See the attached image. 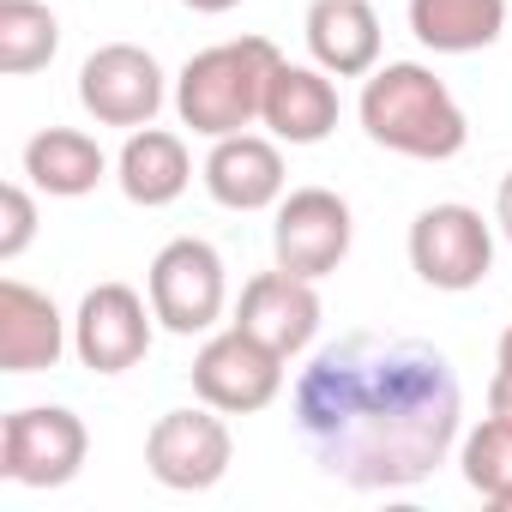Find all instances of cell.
<instances>
[{
    "instance_id": "7402d4cb",
    "label": "cell",
    "mask_w": 512,
    "mask_h": 512,
    "mask_svg": "<svg viewBox=\"0 0 512 512\" xmlns=\"http://www.w3.org/2000/svg\"><path fill=\"white\" fill-rule=\"evenodd\" d=\"M0 260H19V253L31 247V235H37V205H31V193L25 187H0Z\"/></svg>"
},
{
    "instance_id": "8992f818",
    "label": "cell",
    "mask_w": 512,
    "mask_h": 512,
    "mask_svg": "<svg viewBox=\"0 0 512 512\" xmlns=\"http://www.w3.org/2000/svg\"><path fill=\"white\" fill-rule=\"evenodd\" d=\"M284 386V356L266 350L260 338H247L241 326L217 332L199 356H193V392L223 410V416H253L266 410Z\"/></svg>"
},
{
    "instance_id": "2e32d148",
    "label": "cell",
    "mask_w": 512,
    "mask_h": 512,
    "mask_svg": "<svg viewBox=\"0 0 512 512\" xmlns=\"http://www.w3.org/2000/svg\"><path fill=\"white\" fill-rule=\"evenodd\" d=\"M308 49L326 73L362 79L380 61V19L368 0H314L308 7Z\"/></svg>"
},
{
    "instance_id": "ac0fdd59",
    "label": "cell",
    "mask_w": 512,
    "mask_h": 512,
    "mask_svg": "<svg viewBox=\"0 0 512 512\" xmlns=\"http://www.w3.org/2000/svg\"><path fill=\"white\" fill-rule=\"evenodd\" d=\"M410 31L434 55H476L506 31V0H410Z\"/></svg>"
},
{
    "instance_id": "6da1fadb",
    "label": "cell",
    "mask_w": 512,
    "mask_h": 512,
    "mask_svg": "<svg viewBox=\"0 0 512 512\" xmlns=\"http://www.w3.org/2000/svg\"><path fill=\"white\" fill-rule=\"evenodd\" d=\"M458 374L434 344L350 332L296 380V428L314 464L350 488H410L458 440Z\"/></svg>"
},
{
    "instance_id": "3957f363",
    "label": "cell",
    "mask_w": 512,
    "mask_h": 512,
    "mask_svg": "<svg viewBox=\"0 0 512 512\" xmlns=\"http://www.w3.org/2000/svg\"><path fill=\"white\" fill-rule=\"evenodd\" d=\"M278 49L266 37H241V43H217L205 55H193L175 79V109L193 133L205 139H229L247 133L266 109V85L278 73Z\"/></svg>"
},
{
    "instance_id": "9a60e30c",
    "label": "cell",
    "mask_w": 512,
    "mask_h": 512,
    "mask_svg": "<svg viewBox=\"0 0 512 512\" xmlns=\"http://www.w3.org/2000/svg\"><path fill=\"white\" fill-rule=\"evenodd\" d=\"M260 121L278 139H290V145H320L338 127V91H332L326 67H290V61H278V73L266 85Z\"/></svg>"
},
{
    "instance_id": "484cf974",
    "label": "cell",
    "mask_w": 512,
    "mask_h": 512,
    "mask_svg": "<svg viewBox=\"0 0 512 512\" xmlns=\"http://www.w3.org/2000/svg\"><path fill=\"white\" fill-rule=\"evenodd\" d=\"M500 368H512V326L500 332Z\"/></svg>"
},
{
    "instance_id": "52a82bcc",
    "label": "cell",
    "mask_w": 512,
    "mask_h": 512,
    "mask_svg": "<svg viewBox=\"0 0 512 512\" xmlns=\"http://www.w3.org/2000/svg\"><path fill=\"white\" fill-rule=\"evenodd\" d=\"M151 314L175 338H193V332L217 326V314H223V260H217L211 241L181 235L151 260Z\"/></svg>"
},
{
    "instance_id": "9c48e42d",
    "label": "cell",
    "mask_w": 512,
    "mask_h": 512,
    "mask_svg": "<svg viewBox=\"0 0 512 512\" xmlns=\"http://www.w3.org/2000/svg\"><path fill=\"white\" fill-rule=\"evenodd\" d=\"M229 452H235L229 446V428H223V416H211V404L205 410H169L145 434V464L175 494L217 488L223 470H229Z\"/></svg>"
},
{
    "instance_id": "4fadbf2b",
    "label": "cell",
    "mask_w": 512,
    "mask_h": 512,
    "mask_svg": "<svg viewBox=\"0 0 512 512\" xmlns=\"http://www.w3.org/2000/svg\"><path fill=\"white\" fill-rule=\"evenodd\" d=\"M205 193L229 211H266L284 199V157L272 139H253V133H229L211 139L205 157Z\"/></svg>"
},
{
    "instance_id": "603a6c76",
    "label": "cell",
    "mask_w": 512,
    "mask_h": 512,
    "mask_svg": "<svg viewBox=\"0 0 512 512\" xmlns=\"http://www.w3.org/2000/svg\"><path fill=\"white\" fill-rule=\"evenodd\" d=\"M488 416L512 428V368H500V374L488 380Z\"/></svg>"
},
{
    "instance_id": "277c9868",
    "label": "cell",
    "mask_w": 512,
    "mask_h": 512,
    "mask_svg": "<svg viewBox=\"0 0 512 512\" xmlns=\"http://www.w3.org/2000/svg\"><path fill=\"white\" fill-rule=\"evenodd\" d=\"M85 422L61 404H31L13 410L0 428V476L19 488H61L85 464Z\"/></svg>"
},
{
    "instance_id": "d4e9b609",
    "label": "cell",
    "mask_w": 512,
    "mask_h": 512,
    "mask_svg": "<svg viewBox=\"0 0 512 512\" xmlns=\"http://www.w3.org/2000/svg\"><path fill=\"white\" fill-rule=\"evenodd\" d=\"M181 7H193V13H229V7H241V0H181Z\"/></svg>"
},
{
    "instance_id": "cb8c5ba5",
    "label": "cell",
    "mask_w": 512,
    "mask_h": 512,
    "mask_svg": "<svg viewBox=\"0 0 512 512\" xmlns=\"http://www.w3.org/2000/svg\"><path fill=\"white\" fill-rule=\"evenodd\" d=\"M494 217H500V235L512 241V175L500 181V199H494Z\"/></svg>"
},
{
    "instance_id": "30bf717a",
    "label": "cell",
    "mask_w": 512,
    "mask_h": 512,
    "mask_svg": "<svg viewBox=\"0 0 512 512\" xmlns=\"http://www.w3.org/2000/svg\"><path fill=\"white\" fill-rule=\"evenodd\" d=\"M79 103L103 127H151L163 109V67L133 43H109L79 67Z\"/></svg>"
},
{
    "instance_id": "44dd1931",
    "label": "cell",
    "mask_w": 512,
    "mask_h": 512,
    "mask_svg": "<svg viewBox=\"0 0 512 512\" xmlns=\"http://www.w3.org/2000/svg\"><path fill=\"white\" fill-rule=\"evenodd\" d=\"M464 482H470L488 506L512 512V428H506V422L488 416V422L464 440Z\"/></svg>"
},
{
    "instance_id": "8fae6325",
    "label": "cell",
    "mask_w": 512,
    "mask_h": 512,
    "mask_svg": "<svg viewBox=\"0 0 512 512\" xmlns=\"http://www.w3.org/2000/svg\"><path fill=\"white\" fill-rule=\"evenodd\" d=\"M151 320L139 290L127 284H97L85 302H79V320H73V350L91 374H127L145 362L151 350Z\"/></svg>"
},
{
    "instance_id": "7a4b0ae2",
    "label": "cell",
    "mask_w": 512,
    "mask_h": 512,
    "mask_svg": "<svg viewBox=\"0 0 512 512\" xmlns=\"http://www.w3.org/2000/svg\"><path fill=\"white\" fill-rule=\"evenodd\" d=\"M362 127L374 145H386L398 157H422V163H446L470 139L452 91L416 61H392L362 85Z\"/></svg>"
},
{
    "instance_id": "ba28073f",
    "label": "cell",
    "mask_w": 512,
    "mask_h": 512,
    "mask_svg": "<svg viewBox=\"0 0 512 512\" xmlns=\"http://www.w3.org/2000/svg\"><path fill=\"white\" fill-rule=\"evenodd\" d=\"M350 205L332 193V187H296L284 205H278V223H272V253L278 266L296 272V278H326L344 266L350 253Z\"/></svg>"
},
{
    "instance_id": "5b68a950",
    "label": "cell",
    "mask_w": 512,
    "mask_h": 512,
    "mask_svg": "<svg viewBox=\"0 0 512 512\" xmlns=\"http://www.w3.org/2000/svg\"><path fill=\"white\" fill-rule=\"evenodd\" d=\"M410 266L428 290H476L494 266V235L470 205H428L410 223Z\"/></svg>"
},
{
    "instance_id": "e0dca14e",
    "label": "cell",
    "mask_w": 512,
    "mask_h": 512,
    "mask_svg": "<svg viewBox=\"0 0 512 512\" xmlns=\"http://www.w3.org/2000/svg\"><path fill=\"white\" fill-rule=\"evenodd\" d=\"M115 181L133 205L157 211V205H175L193 181V157L175 133L163 127H133V139L121 145V163H115Z\"/></svg>"
},
{
    "instance_id": "ffe728a7",
    "label": "cell",
    "mask_w": 512,
    "mask_h": 512,
    "mask_svg": "<svg viewBox=\"0 0 512 512\" xmlns=\"http://www.w3.org/2000/svg\"><path fill=\"white\" fill-rule=\"evenodd\" d=\"M61 49V25L43 0H0V73H37Z\"/></svg>"
},
{
    "instance_id": "5bb4252c",
    "label": "cell",
    "mask_w": 512,
    "mask_h": 512,
    "mask_svg": "<svg viewBox=\"0 0 512 512\" xmlns=\"http://www.w3.org/2000/svg\"><path fill=\"white\" fill-rule=\"evenodd\" d=\"M61 350H67L61 308L43 290L7 278L0 284V368L7 374H43V368L61 362Z\"/></svg>"
},
{
    "instance_id": "7c38bea8",
    "label": "cell",
    "mask_w": 512,
    "mask_h": 512,
    "mask_svg": "<svg viewBox=\"0 0 512 512\" xmlns=\"http://www.w3.org/2000/svg\"><path fill=\"white\" fill-rule=\"evenodd\" d=\"M235 326L247 338H260L266 350H278L284 362L302 356L320 332V296H314V278H296V272H260L247 290H241V308H235Z\"/></svg>"
},
{
    "instance_id": "d6986e66",
    "label": "cell",
    "mask_w": 512,
    "mask_h": 512,
    "mask_svg": "<svg viewBox=\"0 0 512 512\" xmlns=\"http://www.w3.org/2000/svg\"><path fill=\"white\" fill-rule=\"evenodd\" d=\"M103 151H97V139H85V133H73V127H49V133H37L31 145H25V175L43 187V193H55V199H79V193H91L97 181H103Z\"/></svg>"
}]
</instances>
